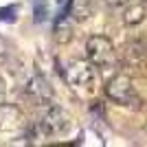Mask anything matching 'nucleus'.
Segmentation results:
<instances>
[{
	"instance_id": "1",
	"label": "nucleus",
	"mask_w": 147,
	"mask_h": 147,
	"mask_svg": "<svg viewBox=\"0 0 147 147\" xmlns=\"http://www.w3.org/2000/svg\"><path fill=\"white\" fill-rule=\"evenodd\" d=\"M68 127H70V119H68V114L61 108H57L53 103L44 105L42 117H40V129H42V134L57 136V134H64Z\"/></svg>"
},
{
	"instance_id": "2",
	"label": "nucleus",
	"mask_w": 147,
	"mask_h": 147,
	"mask_svg": "<svg viewBox=\"0 0 147 147\" xmlns=\"http://www.w3.org/2000/svg\"><path fill=\"white\" fill-rule=\"evenodd\" d=\"M105 94L119 105H136L138 103V97H136V90L132 86V79L125 77V75L112 77L105 84Z\"/></svg>"
},
{
	"instance_id": "3",
	"label": "nucleus",
	"mask_w": 147,
	"mask_h": 147,
	"mask_svg": "<svg viewBox=\"0 0 147 147\" xmlns=\"http://www.w3.org/2000/svg\"><path fill=\"white\" fill-rule=\"evenodd\" d=\"M66 79L70 86L75 88H92L97 81V70L94 64H90L88 59H77L66 68Z\"/></svg>"
},
{
	"instance_id": "4",
	"label": "nucleus",
	"mask_w": 147,
	"mask_h": 147,
	"mask_svg": "<svg viewBox=\"0 0 147 147\" xmlns=\"http://www.w3.org/2000/svg\"><path fill=\"white\" fill-rule=\"evenodd\" d=\"M114 55V46L105 35H92L86 42V59L94 66H105Z\"/></svg>"
},
{
	"instance_id": "5",
	"label": "nucleus",
	"mask_w": 147,
	"mask_h": 147,
	"mask_svg": "<svg viewBox=\"0 0 147 147\" xmlns=\"http://www.w3.org/2000/svg\"><path fill=\"white\" fill-rule=\"evenodd\" d=\"M26 125L24 114L18 105L0 101V132H18Z\"/></svg>"
},
{
	"instance_id": "6",
	"label": "nucleus",
	"mask_w": 147,
	"mask_h": 147,
	"mask_svg": "<svg viewBox=\"0 0 147 147\" xmlns=\"http://www.w3.org/2000/svg\"><path fill=\"white\" fill-rule=\"evenodd\" d=\"M26 94H29L37 105H42V108L53 103V90H51V86L46 84V79L40 77V75L31 77V81L26 84Z\"/></svg>"
},
{
	"instance_id": "7",
	"label": "nucleus",
	"mask_w": 147,
	"mask_h": 147,
	"mask_svg": "<svg viewBox=\"0 0 147 147\" xmlns=\"http://www.w3.org/2000/svg\"><path fill=\"white\" fill-rule=\"evenodd\" d=\"M70 37H73V24H70V18L61 13L59 18L55 20V40L59 44H66V42H70Z\"/></svg>"
},
{
	"instance_id": "8",
	"label": "nucleus",
	"mask_w": 147,
	"mask_h": 147,
	"mask_svg": "<svg viewBox=\"0 0 147 147\" xmlns=\"http://www.w3.org/2000/svg\"><path fill=\"white\" fill-rule=\"evenodd\" d=\"M147 16V9L145 5H129L125 11H123V22L127 26H136V24H141L143 20H145Z\"/></svg>"
},
{
	"instance_id": "9",
	"label": "nucleus",
	"mask_w": 147,
	"mask_h": 147,
	"mask_svg": "<svg viewBox=\"0 0 147 147\" xmlns=\"http://www.w3.org/2000/svg\"><path fill=\"white\" fill-rule=\"evenodd\" d=\"M73 16L75 20H86L90 16V7H88L86 0H75L73 2Z\"/></svg>"
},
{
	"instance_id": "10",
	"label": "nucleus",
	"mask_w": 147,
	"mask_h": 147,
	"mask_svg": "<svg viewBox=\"0 0 147 147\" xmlns=\"http://www.w3.org/2000/svg\"><path fill=\"white\" fill-rule=\"evenodd\" d=\"M108 5H112V7H123V5H127L129 0H105Z\"/></svg>"
},
{
	"instance_id": "11",
	"label": "nucleus",
	"mask_w": 147,
	"mask_h": 147,
	"mask_svg": "<svg viewBox=\"0 0 147 147\" xmlns=\"http://www.w3.org/2000/svg\"><path fill=\"white\" fill-rule=\"evenodd\" d=\"M5 57H7V46H5V42L0 40V61L5 59Z\"/></svg>"
},
{
	"instance_id": "12",
	"label": "nucleus",
	"mask_w": 147,
	"mask_h": 147,
	"mask_svg": "<svg viewBox=\"0 0 147 147\" xmlns=\"http://www.w3.org/2000/svg\"><path fill=\"white\" fill-rule=\"evenodd\" d=\"M2 97H5V81L0 79V101H2Z\"/></svg>"
}]
</instances>
